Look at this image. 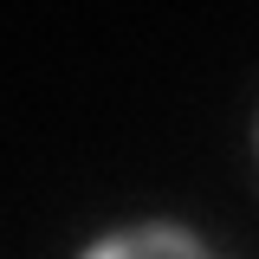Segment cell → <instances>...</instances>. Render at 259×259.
Instances as JSON below:
<instances>
[{
	"label": "cell",
	"instance_id": "obj_2",
	"mask_svg": "<svg viewBox=\"0 0 259 259\" xmlns=\"http://www.w3.org/2000/svg\"><path fill=\"white\" fill-rule=\"evenodd\" d=\"M78 259H143V246H136V233H110V240H91Z\"/></svg>",
	"mask_w": 259,
	"mask_h": 259
},
{
	"label": "cell",
	"instance_id": "obj_3",
	"mask_svg": "<svg viewBox=\"0 0 259 259\" xmlns=\"http://www.w3.org/2000/svg\"><path fill=\"white\" fill-rule=\"evenodd\" d=\"M253 136H259V130H253Z\"/></svg>",
	"mask_w": 259,
	"mask_h": 259
},
{
	"label": "cell",
	"instance_id": "obj_1",
	"mask_svg": "<svg viewBox=\"0 0 259 259\" xmlns=\"http://www.w3.org/2000/svg\"><path fill=\"white\" fill-rule=\"evenodd\" d=\"M136 246H143V259H221V253H207L188 227H175V221L136 227Z\"/></svg>",
	"mask_w": 259,
	"mask_h": 259
}]
</instances>
